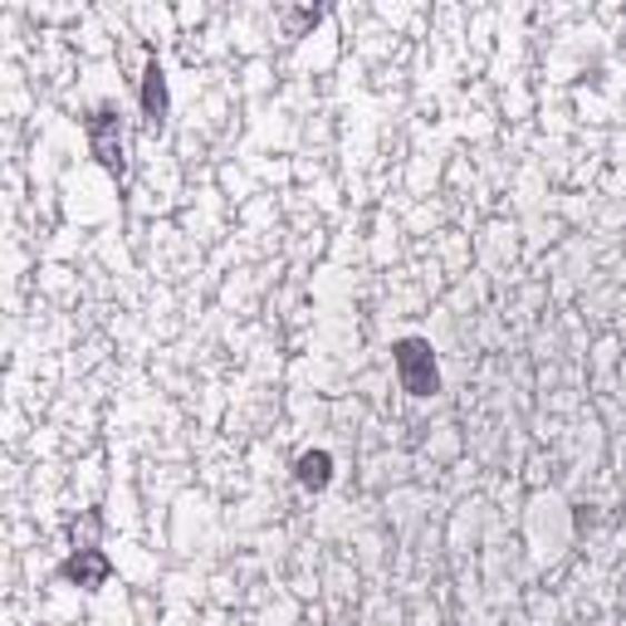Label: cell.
Listing matches in <instances>:
<instances>
[{"mask_svg": "<svg viewBox=\"0 0 626 626\" xmlns=\"http://www.w3.org/2000/svg\"><path fill=\"white\" fill-rule=\"evenodd\" d=\"M167 108H171V93H167V73H162V64H147V73H142V118L152 122V128H162L167 122Z\"/></svg>", "mask_w": 626, "mask_h": 626, "instance_id": "cell-4", "label": "cell"}, {"mask_svg": "<svg viewBox=\"0 0 626 626\" xmlns=\"http://www.w3.org/2000/svg\"><path fill=\"white\" fill-rule=\"evenodd\" d=\"M294 480L304 489H328L334 485V456H328V450H304V456L294 460Z\"/></svg>", "mask_w": 626, "mask_h": 626, "instance_id": "cell-5", "label": "cell"}, {"mask_svg": "<svg viewBox=\"0 0 626 626\" xmlns=\"http://www.w3.org/2000/svg\"><path fill=\"white\" fill-rule=\"evenodd\" d=\"M391 362H397L401 391H411V397H436L440 391V367H436V352L426 338H401L391 348Z\"/></svg>", "mask_w": 626, "mask_h": 626, "instance_id": "cell-2", "label": "cell"}, {"mask_svg": "<svg viewBox=\"0 0 626 626\" xmlns=\"http://www.w3.org/2000/svg\"><path fill=\"white\" fill-rule=\"evenodd\" d=\"M89 152L98 157V167L108 171L113 181L128 177V138H122V118H118V108H93L89 113Z\"/></svg>", "mask_w": 626, "mask_h": 626, "instance_id": "cell-1", "label": "cell"}, {"mask_svg": "<svg viewBox=\"0 0 626 626\" xmlns=\"http://www.w3.org/2000/svg\"><path fill=\"white\" fill-rule=\"evenodd\" d=\"M59 573H64V583H73V587H89V593H93V587H103L108 583V573H113V563H108L103 558V548H73V554L64 558V568H59Z\"/></svg>", "mask_w": 626, "mask_h": 626, "instance_id": "cell-3", "label": "cell"}]
</instances>
